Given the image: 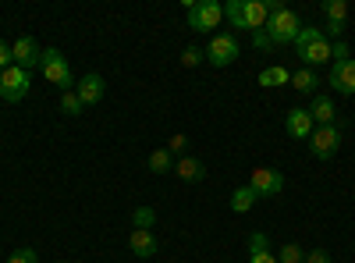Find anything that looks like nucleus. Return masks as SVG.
<instances>
[{"mask_svg": "<svg viewBox=\"0 0 355 263\" xmlns=\"http://www.w3.org/2000/svg\"><path fill=\"white\" fill-rule=\"evenodd\" d=\"M266 11H270V18H266V36L274 40V46H291L295 36L302 33V22L295 11H288L281 0H266Z\"/></svg>", "mask_w": 355, "mask_h": 263, "instance_id": "1", "label": "nucleus"}, {"mask_svg": "<svg viewBox=\"0 0 355 263\" xmlns=\"http://www.w3.org/2000/svg\"><path fill=\"white\" fill-rule=\"evenodd\" d=\"M295 53L302 57V65L306 68H316V65H331L334 61V43L323 36V28H306L302 25V33L295 36Z\"/></svg>", "mask_w": 355, "mask_h": 263, "instance_id": "2", "label": "nucleus"}, {"mask_svg": "<svg viewBox=\"0 0 355 263\" xmlns=\"http://www.w3.org/2000/svg\"><path fill=\"white\" fill-rule=\"evenodd\" d=\"M40 71H43V78H46L50 85H57V90H61V93L75 90V82H71V68H68V61H64V53L57 50V46H46V50H43V61H40Z\"/></svg>", "mask_w": 355, "mask_h": 263, "instance_id": "3", "label": "nucleus"}, {"mask_svg": "<svg viewBox=\"0 0 355 263\" xmlns=\"http://www.w3.org/2000/svg\"><path fill=\"white\" fill-rule=\"evenodd\" d=\"M341 139H345V132H341L338 121H334V125H316L313 135H309V153H313L316 160H331V157L341 150Z\"/></svg>", "mask_w": 355, "mask_h": 263, "instance_id": "4", "label": "nucleus"}, {"mask_svg": "<svg viewBox=\"0 0 355 263\" xmlns=\"http://www.w3.org/2000/svg\"><path fill=\"white\" fill-rule=\"evenodd\" d=\"M239 53H242V46H239V36L234 33H214L210 46H206V61L214 68H227L239 61Z\"/></svg>", "mask_w": 355, "mask_h": 263, "instance_id": "5", "label": "nucleus"}, {"mask_svg": "<svg viewBox=\"0 0 355 263\" xmlns=\"http://www.w3.org/2000/svg\"><path fill=\"white\" fill-rule=\"evenodd\" d=\"M220 22H224V4H217V0H196L189 8V28L192 33H210Z\"/></svg>", "mask_w": 355, "mask_h": 263, "instance_id": "6", "label": "nucleus"}, {"mask_svg": "<svg viewBox=\"0 0 355 263\" xmlns=\"http://www.w3.org/2000/svg\"><path fill=\"white\" fill-rule=\"evenodd\" d=\"M28 71H21V68H8V71H0V100L4 103H21L25 96H28Z\"/></svg>", "mask_w": 355, "mask_h": 263, "instance_id": "7", "label": "nucleus"}, {"mask_svg": "<svg viewBox=\"0 0 355 263\" xmlns=\"http://www.w3.org/2000/svg\"><path fill=\"white\" fill-rule=\"evenodd\" d=\"M11 57H15V68H21V71L33 75V71L40 68V61H43V50H40V43H36L33 36H18V40L11 43Z\"/></svg>", "mask_w": 355, "mask_h": 263, "instance_id": "8", "label": "nucleus"}, {"mask_svg": "<svg viewBox=\"0 0 355 263\" xmlns=\"http://www.w3.org/2000/svg\"><path fill=\"white\" fill-rule=\"evenodd\" d=\"M327 85H331L334 93L355 96V57H345V61H331V75H327Z\"/></svg>", "mask_w": 355, "mask_h": 263, "instance_id": "9", "label": "nucleus"}, {"mask_svg": "<svg viewBox=\"0 0 355 263\" xmlns=\"http://www.w3.org/2000/svg\"><path fill=\"white\" fill-rule=\"evenodd\" d=\"M249 189H252L259 199L277 196V192L284 189V174H281V171H274V167H256V171L249 174Z\"/></svg>", "mask_w": 355, "mask_h": 263, "instance_id": "10", "label": "nucleus"}, {"mask_svg": "<svg viewBox=\"0 0 355 263\" xmlns=\"http://www.w3.org/2000/svg\"><path fill=\"white\" fill-rule=\"evenodd\" d=\"M75 93H78V100L85 103V107H96L103 96H107V82H103V75H96V71H89L78 85H75Z\"/></svg>", "mask_w": 355, "mask_h": 263, "instance_id": "11", "label": "nucleus"}, {"mask_svg": "<svg viewBox=\"0 0 355 263\" xmlns=\"http://www.w3.org/2000/svg\"><path fill=\"white\" fill-rule=\"evenodd\" d=\"M313 118H309V110H302V107H291L288 110V118H284V132L291 135V139H309L313 135Z\"/></svg>", "mask_w": 355, "mask_h": 263, "instance_id": "12", "label": "nucleus"}, {"mask_svg": "<svg viewBox=\"0 0 355 263\" xmlns=\"http://www.w3.org/2000/svg\"><path fill=\"white\" fill-rule=\"evenodd\" d=\"M174 174H178L182 182L196 185V182H206V164H202L199 157H178V160H174Z\"/></svg>", "mask_w": 355, "mask_h": 263, "instance_id": "13", "label": "nucleus"}, {"mask_svg": "<svg viewBox=\"0 0 355 263\" xmlns=\"http://www.w3.org/2000/svg\"><path fill=\"white\" fill-rule=\"evenodd\" d=\"M128 249H132V256H139V260H150V256H157V235H153V231H142V228H132Z\"/></svg>", "mask_w": 355, "mask_h": 263, "instance_id": "14", "label": "nucleus"}, {"mask_svg": "<svg viewBox=\"0 0 355 263\" xmlns=\"http://www.w3.org/2000/svg\"><path fill=\"white\" fill-rule=\"evenodd\" d=\"M309 118H313V125H334V118H338L334 100L323 96V93H316V96H313V107H309Z\"/></svg>", "mask_w": 355, "mask_h": 263, "instance_id": "15", "label": "nucleus"}, {"mask_svg": "<svg viewBox=\"0 0 355 263\" xmlns=\"http://www.w3.org/2000/svg\"><path fill=\"white\" fill-rule=\"evenodd\" d=\"M266 18H270V11H266V0H245V28H249V33L263 28Z\"/></svg>", "mask_w": 355, "mask_h": 263, "instance_id": "16", "label": "nucleus"}, {"mask_svg": "<svg viewBox=\"0 0 355 263\" xmlns=\"http://www.w3.org/2000/svg\"><path fill=\"white\" fill-rule=\"evenodd\" d=\"M291 85L299 93H309V96H316V85H320V75L313 71V68H299V71H291Z\"/></svg>", "mask_w": 355, "mask_h": 263, "instance_id": "17", "label": "nucleus"}, {"mask_svg": "<svg viewBox=\"0 0 355 263\" xmlns=\"http://www.w3.org/2000/svg\"><path fill=\"white\" fill-rule=\"evenodd\" d=\"M256 199H259V196H256L249 185H242V189L231 192V210H234V214H249V210L256 207Z\"/></svg>", "mask_w": 355, "mask_h": 263, "instance_id": "18", "label": "nucleus"}, {"mask_svg": "<svg viewBox=\"0 0 355 263\" xmlns=\"http://www.w3.org/2000/svg\"><path fill=\"white\" fill-rule=\"evenodd\" d=\"M288 82H291V71H288V68L270 65V68L259 71V85H263V90H270V85H288Z\"/></svg>", "mask_w": 355, "mask_h": 263, "instance_id": "19", "label": "nucleus"}, {"mask_svg": "<svg viewBox=\"0 0 355 263\" xmlns=\"http://www.w3.org/2000/svg\"><path fill=\"white\" fill-rule=\"evenodd\" d=\"M146 167H150L153 174H171L174 171V157L167 153V146H164V150H153L150 160H146Z\"/></svg>", "mask_w": 355, "mask_h": 263, "instance_id": "20", "label": "nucleus"}, {"mask_svg": "<svg viewBox=\"0 0 355 263\" xmlns=\"http://www.w3.org/2000/svg\"><path fill=\"white\" fill-rule=\"evenodd\" d=\"M224 18L234 28H245V0H227V4H224Z\"/></svg>", "mask_w": 355, "mask_h": 263, "instance_id": "21", "label": "nucleus"}, {"mask_svg": "<svg viewBox=\"0 0 355 263\" xmlns=\"http://www.w3.org/2000/svg\"><path fill=\"white\" fill-rule=\"evenodd\" d=\"M61 110L68 114V118H78V114L85 110V103L78 100V93H75V90H68V93H61Z\"/></svg>", "mask_w": 355, "mask_h": 263, "instance_id": "22", "label": "nucleus"}, {"mask_svg": "<svg viewBox=\"0 0 355 263\" xmlns=\"http://www.w3.org/2000/svg\"><path fill=\"white\" fill-rule=\"evenodd\" d=\"M323 15H327V22H345L348 18V4L345 0H323Z\"/></svg>", "mask_w": 355, "mask_h": 263, "instance_id": "23", "label": "nucleus"}, {"mask_svg": "<svg viewBox=\"0 0 355 263\" xmlns=\"http://www.w3.org/2000/svg\"><path fill=\"white\" fill-rule=\"evenodd\" d=\"M132 224H135V228H142V231H153V224H157L153 207H139V210L132 214Z\"/></svg>", "mask_w": 355, "mask_h": 263, "instance_id": "24", "label": "nucleus"}, {"mask_svg": "<svg viewBox=\"0 0 355 263\" xmlns=\"http://www.w3.org/2000/svg\"><path fill=\"white\" fill-rule=\"evenodd\" d=\"M277 263H306V253L295 246V242H288L284 249H281V256H277Z\"/></svg>", "mask_w": 355, "mask_h": 263, "instance_id": "25", "label": "nucleus"}, {"mask_svg": "<svg viewBox=\"0 0 355 263\" xmlns=\"http://www.w3.org/2000/svg\"><path fill=\"white\" fill-rule=\"evenodd\" d=\"M8 263H40V253L28 249V246H21V249H15V253L8 256Z\"/></svg>", "mask_w": 355, "mask_h": 263, "instance_id": "26", "label": "nucleus"}, {"mask_svg": "<svg viewBox=\"0 0 355 263\" xmlns=\"http://www.w3.org/2000/svg\"><path fill=\"white\" fill-rule=\"evenodd\" d=\"M270 249V235L266 231H252L249 235V253H266Z\"/></svg>", "mask_w": 355, "mask_h": 263, "instance_id": "27", "label": "nucleus"}, {"mask_svg": "<svg viewBox=\"0 0 355 263\" xmlns=\"http://www.w3.org/2000/svg\"><path fill=\"white\" fill-rule=\"evenodd\" d=\"M202 61H206V50L185 46V53H182V65H185V68H196V65H202Z\"/></svg>", "mask_w": 355, "mask_h": 263, "instance_id": "28", "label": "nucleus"}, {"mask_svg": "<svg viewBox=\"0 0 355 263\" xmlns=\"http://www.w3.org/2000/svg\"><path fill=\"white\" fill-rule=\"evenodd\" d=\"M185 150H189V139H185L182 132L167 139V153H171V157H174V153H178V157H185Z\"/></svg>", "mask_w": 355, "mask_h": 263, "instance_id": "29", "label": "nucleus"}, {"mask_svg": "<svg viewBox=\"0 0 355 263\" xmlns=\"http://www.w3.org/2000/svg\"><path fill=\"white\" fill-rule=\"evenodd\" d=\"M252 46L256 50H274V40L266 36V28H256V33H252Z\"/></svg>", "mask_w": 355, "mask_h": 263, "instance_id": "30", "label": "nucleus"}, {"mask_svg": "<svg viewBox=\"0 0 355 263\" xmlns=\"http://www.w3.org/2000/svg\"><path fill=\"white\" fill-rule=\"evenodd\" d=\"M15 65V57H11V46L4 43V40H0V71H8Z\"/></svg>", "mask_w": 355, "mask_h": 263, "instance_id": "31", "label": "nucleus"}, {"mask_svg": "<svg viewBox=\"0 0 355 263\" xmlns=\"http://www.w3.org/2000/svg\"><path fill=\"white\" fill-rule=\"evenodd\" d=\"M306 263H331V253H327V249H320V246H316L313 253H306Z\"/></svg>", "mask_w": 355, "mask_h": 263, "instance_id": "32", "label": "nucleus"}, {"mask_svg": "<svg viewBox=\"0 0 355 263\" xmlns=\"http://www.w3.org/2000/svg\"><path fill=\"white\" fill-rule=\"evenodd\" d=\"M249 263H277V256L266 249V253H249Z\"/></svg>", "mask_w": 355, "mask_h": 263, "instance_id": "33", "label": "nucleus"}, {"mask_svg": "<svg viewBox=\"0 0 355 263\" xmlns=\"http://www.w3.org/2000/svg\"><path fill=\"white\" fill-rule=\"evenodd\" d=\"M345 57H352L348 46H345V43H334V61H345Z\"/></svg>", "mask_w": 355, "mask_h": 263, "instance_id": "34", "label": "nucleus"}, {"mask_svg": "<svg viewBox=\"0 0 355 263\" xmlns=\"http://www.w3.org/2000/svg\"><path fill=\"white\" fill-rule=\"evenodd\" d=\"M61 263H68V260H61Z\"/></svg>", "mask_w": 355, "mask_h": 263, "instance_id": "35", "label": "nucleus"}]
</instances>
